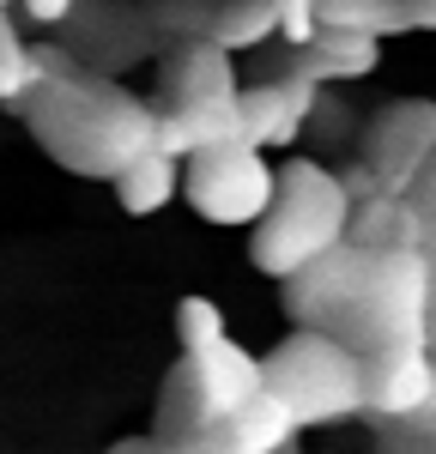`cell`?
I'll return each mask as SVG.
<instances>
[{"label":"cell","mask_w":436,"mask_h":454,"mask_svg":"<svg viewBox=\"0 0 436 454\" xmlns=\"http://www.w3.org/2000/svg\"><path fill=\"white\" fill-rule=\"evenodd\" d=\"M436 152V104L431 98H400V104L376 109V121L363 128V170L376 176V188L388 200H406L412 182L424 176Z\"/></svg>","instance_id":"7"},{"label":"cell","mask_w":436,"mask_h":454,"mask_svg":"<svg viewBox=\"0 0 436 454\" xmlns=\"http://www.w3.org/2000/svg\"><path fill=\"white\" fill-rule=\"evenodd\" d=\"M315 25L322 31H358L370 43H382V36L406 31V0H322Z\"/></svg>","instance_id":"17"},{"label":"cell","mask_w":436,"mask_h":454,"mask_svg":"<svg viewBox=\"0 0 436 454\" xmlns=\"http://www.w3.org/2000/svg\"><path fill=\"white\" fill-rule=\"evenodd\" d=\"M267 36H279V19L267 0H218L213 25H206V43L224 49V55H243V49H261Z\"/></svg>","instance_id":"16"},{"label":"cell","mask_w":436,"mask_h":454,"mask_svg":"<svg viewBox=\"0 0 436 454\" xmlns=\"http://www.w3.org/2000/svg\"><path fill=\"white\" fill-rule=\"evenodd\" d=\"M19 6L31 12L36 25H67V19H73V6H79V0H19Z\"/></svg>","instance_id":"21"},{"label":"cell","mask_w":436,"mask_h":454,"mask_svg":"<svg viewBox=\"0 0 436 454\" xmlns=\"http://www.w3.org/2000/svg\"><path fill=\"white\" fill-rule=\"evenodd\" d=\"M109 454H170V449H164L158 436H128V442H115Z\"/></svg>","instance_id":"23"},{"label":"cell","mask_w":436,"mask_h":454,"mask_svg":"<svg viewBox=\"0 0 436 454\" xmlns=\"http://www.w3.org/2000/svg\"><path fill=\"white\" fill-rule=\"evenodd\" d=\"M382 67V43H370L358 31H315L303 49H297V79L303 85H333V79H370V73Z\"/></svg>","instance_id":"13"},{"label":"cell","mask_w":436,"mask_h":454,"mask_svg":"<svg viewBox=\"0 0 436 454\" xmlns=\"http://www.w3.org/2000/svg\"><path fill=\"white\" fill-rule=\"evenodd\" d=\"M6 6H12V0H0V12H6Z\"/></svg>","instance_id":"25"},{"label":"cell","mask_w":436,"mask_h":454,"mask_svg":"<svg viewBox=\"0 0 436 454\" xmlns=\"http://www.w3.org/2000/svg\"><path fill=\"white\" fill-rule=\"evenodd\" d=\"M176 333H182V370L170 382V400H164L158 442H176L188 430L224 424L230 412L261 400V357L224 333V315H218L213 297H182Z\"/></svg>","instance_id":"2"},{"label":"cell","mask_w":436,"mask_h":454,"mask_svg":"<svg viewBox=\"0 0 436 454\" xmlns=\"http://www.w3.org/2000/svg\"><path fill=\"white\" fill-rule=\"evenodd\" d=\"M315 104H322V91H315V85H303L297 73H285V79H267V85H249V91H237L243 145H254V152L297 145V134L309 128Z\"/></svg>","instance_id":"8"},{"label":"cell","mask_w":436,"mask_h":454,"mask_svg":"<svg viewBox=\"0 0 436 454\" xmlns=\"http://www.w3.org/2000/svg\"><path fill=\"white\" fill-rule=\"evenodd\" d=\"M279 454H297V442H291V449H279Z\"/></svg>","instance_id":"24"},{"label":"cell","mask_w":436,"mask_h":454,"mask_svg":"<svg viewBox=\"0 0 436 454\" xmlns=\"http://www.w3.org/2000/svg\"><path fill=\"white\" fill-rule=\"evenodd\" d=\"M176 194H182V164L158 158V152H145L140 164H128V170L115 176V200H121V212H134V218H158Z\"/></svg>","instance_id":"15"},{"label":"cell","mask_w":436,"mask_h":454,"mask_svg":"<svg viewBox=\"0 0 436 454\" xmlns=\"http://www.w3.org/2000/svg\"><path fill=\"white\" fill-rule=\"evenodd\" d=\"M376 454H436V436L412 430V424H382V436H376Z\"/></svg>","instance_id":"20"},{"label":"cell","mask_w":436,"mask_h":454,"mask_svg":"<svg viewBox=\"0 0 436 454\" xmlns=\"http://www.w3.org/2000/svg\"><path fill=\"white\" fill-rule=\"evenodd\" d=\"M297 442V424L285 419V406H273L267 394L243 406V412H230L224 424H206V430H188L176 442H164L170 454H279Z\"/></svg>","instance_id":"9"},{"label":"cell","mask_w":436,"mask_h":454,"mask_svg":"<svg viewBox=\"0 0 436 454\" xmlns=\"http://www.w3.org/2000/svg\"><path fill=\"white\" fill-rule=\"evenodd\" d=\"M333 340L346 351H358V357L431 346V261L418 248L370 254L363 285L352 297V315H346V327Z\"/></svg>","instance_id":"5"},{"label":"cell","mask_w":436,"mask_h":454,"mask_svg":"<svg viewBox=\"0 0 436 454\" xmlns=\"http://www.w3.org/2000/svg\"><path fill=\"white\" fill-rule=\"evenodd\" d=\"M237 67H230V55L213 49L206 36L200 43H182L176 55H170V67H164V104L170 109H200V104H237Z\"/></svg>","instance_id":"11"},{"label":"cell","mask_w":436,"mask_h":454,"mask_svg":"<svg viewBox=\"0 0 436 454\" xmlns=\"http://www.w3.org/2000/svg\"><path fill=\"white\" fill-rule=\"evenodd\" d=\"M182 200L206 224H230V231L237 224H261L267 207H273V164L243 140L213 145V152L182 164Z\"/></svg>","instance_id":"6"},{"label":"cell","mask_w":436,"mask_h":454,"mask_svg":"<svg viewBox=\"0 0 436 454\" xmlns=\"http://www.w3.org/2000/svg\"><path fill=\"white\" fill-rule=\"evenodd\" d=\"M261 394L273 406H285L297 430L315 424H339L363 412V357L346 351L327 333H303L291 327L279 346L261 357Z\"/></svg>","instance_id":"4"},{"label":"cell","mask_w":436,"mask_h":454,"mask_svg":"<svg viewBox=\"0 0 436 454\" xmlns=\"http://www.w3.org/2000/svg\"><path fill=\"white\" fill-rule=\"evenodd\" d=\"M406 207H412V218H418V237H424V261H431V273H436V152H431V164H424V176L412 182Z\"/></svg>","instance_id":"19"},{"label":"cell","mask_w":436,"mask_h":454,"mask_svg":"<svg viewBox=\"0 0 436 454\" xmlns=\"http://www.w3.org/2000/svg\"><path fill=\"white\" fill-rule=\"evenodd\" d=\"M43 79L25 98V128L31 140L73 176L91 182H115L128 164H140L152 140H158V109L134 98L128 85L97 79L91 67H79L67 49H31Z\"/></svg>","instance_id":"1"},{"label":"cell","mask_w":436,"mask_h":454,"mask_svg":"<svg viewBox=\"0 0 436 454\" xmlns=\"http://www.w3.org/2000/svg\"><path fill=\"white\" fill-rule=\"evenodd\" d=\"M346 224H352V200L339 194L333 170L315 158H291L285 170H273V207L254 224L249 261L285 285L291 273L346 243Z\"/></svg>","instance_id":"3"},{"label":"cell","mask_w":436,"mask_h":454,"mask_svg":"<svg viewBox=\"0 0 436 454\" xmlns=\"http://www.w3.org/2000/svg\"><path fill=\"white\" fill-rule=\"evenodd\" d=\"M406 31H436V0H406Z\"/></svg>","instance_id":"22"},{"label":"cell","mask_w":436,"mask_h":454,"mask_svg":"<svg viewBox=\"0 0 436 454\" xmlns=\"http://www.w3.org/2000/svg\"><path fill=\"white\" fill-rule=\"evenodd\" d=\"M424 400H431V346L363 357V419L406 424Z\"/></svg>","instance_id":"10"},{"label":"cell","mask_w":436,"mask_h":454,"mask_svg":"<svg viewBox=\"0 0 436 454\" xmlns=\"http://www.w3.org/2000/svg\"><path fill=\"white\" fill-rule=\"evenodd\" d=\"M243 140V121H237V104H200V109H158V140L152 152L158 158H200V152H213V145H230Z\"/></svg>","instance_id":"12"},{"label":"cell","mask_w":436,"mask_h":454,"mask_svg":"<svg viewBox=\"0 0 436 454\" xmlns=\"http://www.w3.org/2000/svg\"><path fill=\"white\" fill-rule=\"evenodd\" d=\"M36 79H43L36 55L19 43V25L0 12V104H25L36 91Z\"/></svg>","instance_id":"18"},{"label":"cell","mask_w":436,"mask_h":454,"mask_svg":"<svg viewBox=\"0 0 436 454\" xmlns=\"http://www.w3.org/2000/svg\"><path fill=\"white\" fill-rule=\"evenodd\" d=\"M346 248H358V254H406V248H418V254H424V237H418V218H412L406 200L376 194V200L352 207Z\"/></svg>","instance_id":"14"}]
</instances>
